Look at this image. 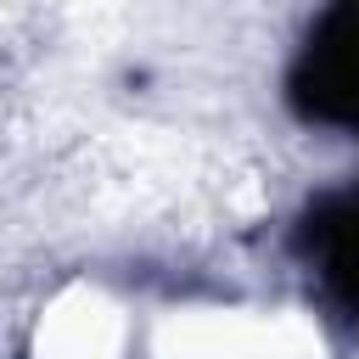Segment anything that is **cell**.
Returning <instances> with one entry per match:
<instances>
[{
  "label": "cell",
  "instance_id": "cell-1",
  "mask_svg": "<svg viewBox=\"0 0 359 359\" xmlns=\"http://www.w3.org/2000/svg\"><path fill=\"white\" fill-rule=\"evenodd\" d=\"M123 320L101 292H67L39 320V359H118Z\"/></svg>",
  "mask_w": 359,
  "mask_h": 359
}]
</instances>
